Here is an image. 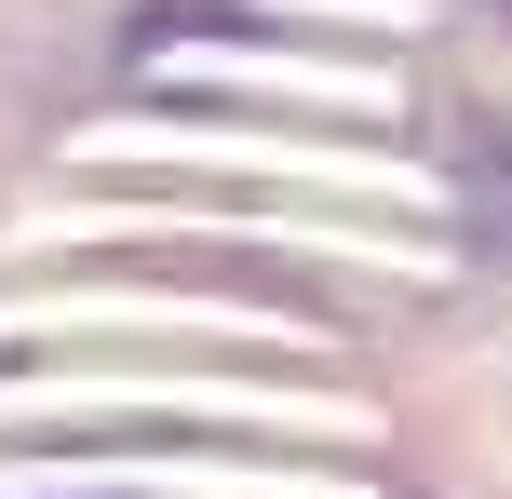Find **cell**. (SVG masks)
<instances>
[{
    "label": "cell",
    "mask_w": 512,
    "mask_h": 499,
    "mask_svg": "<svg viewBox=\"0 0 512 499\" xmlns=\"http://www.w3.org/2000/svg\"><path fill=\"white\" fill-rule=\"evenodd\" d=\"M68 446H189V459H283V432H243V419H68Z\"/></svg>",
    "instance_id": "1"
}]
</instances>
